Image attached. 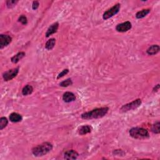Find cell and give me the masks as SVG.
<instances>
[{
	"mask_svg": "<svg viewBox=\"0 0 160 160\" xmlns=\"http://www.w3.org/2000/svg\"><path fill=\"white\" fill-rule=\"evenodd\" d=\"M109 110L108 107L99 108L93 109L92 111H88L81 115V118L84 120L98 119L104 117L106 115Z\"/></svg>",
	"mask_w": 160,
	"mask_h": 160,
	"instance_id": "cell-1",
	"label": "cell"
},
{
	"mask_svg": "<svg viewBox=\"0 0 160 160\" xmlns=\"http://www.w3.org/2000/svg\"><path fill=\"white\" fill-rule=\"evenodd\" d=\"M53 149V145L49 142H45L34 147L32 149V153L36 157H43Z\"/></svg>",
	"mask_w": 160,
	"mask_h": 160,
	"instance_id": "cell-2",
	"label": "cell"
},
{
	"mask_svg": "<svg viewBox=\"0 0 160 160\" xmlns=\"http://www.w3.org/2000/svg\"><path fill=\"white\" fill-rule=\"evenodd\" d=\"M129 135L134 139H146L150 137V134L148 130L143 128H133L129 130Z\"/></svg>",
	"mask_w": 160,
	"mask_h": 160,
	"instance_id": "cell-3",
	"label": "cell"
},
{
	"mask_svg": "<svg viewBox=\"0 0 160 160\" xmlns=\"http://www.w3.org/2000/svg\"><path fill=\"white\" fill-rule=\"evenodd\" d=\"M141 103L142 102L141 99H137L131 103L126 104L120 108V112L125 113L130 110H133V109H135L139 106H140Z\"/></svg>",
	"mask_w": 160,
	"mask_h": 160,
	"instance_id": "cell-4",
	"label": "cell"
},
{
	"mask_svg": "<svg viewBox=\"0 0 160 160\" xmlns=\"http://www.w3.org/2000/svg\"><path fill=\"white\" fill-rule=\"evenodd\" d=\"M120 8H121L120 4L117 3V4H116V5L113 6L112 8H111L110 9H109L106 11H105L103 15V19L106 20L109 18L113 17V16L116 15L120 11Z\"/></svg>",
	"mask_w": 160,
	"mask_h": 160,
	"instance_id": "cell-5",
	"label": "cell"
},
{
	"mask_svg": "<svg viewBox=\"0 0 160 160\" xmlns=\"http://www.w3.org/2000/svg\"><path fill=\"white\" fill-rule=\"evenodd\" d=\"M19 73V68H16L13 69L9 70L6 71L3 74V78L5 81H10V80L15 78Z\"/></svg>",
	"mask_w": 160,
	"mask_h": 160,
	"instance_id": "cell-6",
	"label": "cell"
},
{
	"mask_svg": "<svg viewBox=\"0 0 160 160\" xmlns=\"http://www.w3.org/2000/svg\"><path fill=\"white\" fill-rule=\"evenodd\" d=\"M12 41V38L8 35H0V49L9 45Z\"/></svg>",
	"mask_w": 160,
	"mask_h": 160,
	"instance_id": "cell-7",
	"label": "cell"
},
{
	"mask_svg": "<svg viewBox=\"0 0 160 160\" xmlns=\"http://www.w3.org/2000/svg\"><path fill=\"white\" fill-rule=\"evenodd\" d=\"M132 28L131 23L129 22H125L124 23H122L118 24L116 27V29L117 31L120 33H124L129 31L130 29Z\"/></svg>",
	"mask_w": 160,
	"mask_h": 160,
	"instance_id": "cell-8",
	"label": "cell"
},
{
	"mask_svg": "<svg viewBox=\"0 0 160 160\" xmlns=\"http://www.w3.org/2000/svg\"><path fill=\"white\" fill-rule=\"evenodd\" d=\"M58 28H59V23L58 22L52 24L51 26L48 28L47 31L46 33V37L48 38L51 35L56 33L58 29Z\"/></svg>",
	"mask_w": 160,
	"mask_h": 160,
	"instance_id": "cell-9",
	"label": "cell"
},
{
	"mask_svg": "<svg viewBox=\"0 0 160 160\" xmlns=\"http://www.w3.org/2000/svg\"><path fill=\"white\" fill-rule=\"evenodd\" d=\"M79 154L77 151L71 150L66 151L64 154V158L66 159H76L78 157Z\"/></svg>",
	"mask_w": 160,
	"mask_h": 160,
	"instance_id": "cell-10",
	"label": "cell"
},
{
	"mask_svg": "<svg viewBox=\"0 0 160 160\" xmlns=\"http://www.w3.org/2000/svg\"><path fill=\"white\" fill-rule=\"evenodd\" d=\"M63 99L66 103H70L74 102L76 99V96L73 93L66 92L63 96Z\"/></svg>",
	"mask_w": 160,
	"mask_h": 160,
	"instance_id": "cell-11",
	"label": "cell"
},
{
	"mask_svg": "<svg viewBox=\"0 0 160 160\" xmlns=\"http://www.w3.org/2000/svg\"><path fill=\"white\" fill-rule=\"evenodd\" d=\"M159 50H160V48L159 45H153L148 48V49H147L146 51V53L147 54H149V55H154V54L159 53Z\"/></svg>",
	"mask_w": 160,
	"mask_h": 160,
	"instance_id": "cell-12",
	"label": "cell"
},
{
	"mask_svg": "<svg viewBox=\"0 0 160 160\" xmlns=\"http://www.w3.org/2000/svg\"><path fill=\"white\" fill-rule=\"evenodd\" d=\"M92 128L89 125H84L81 126L78 129V133L81 135H85L88 133H90L91 132Z\"/></svg>",
	"mask_w": 160,
	"mask_h": 160,
	"instance_id": "cell-13",
	"label": "cell"
},
{
	"mask_svg": "<svg viewBox=\"0 0 160 160\" xmlns=\"http://www.w3.org/2000/svg\"><path fill=\"white\" fill-rule=\"evenodd\" d=\"M10 120L13 123H18L22 121L23 118L22 115L18 114L17 113H12L10 115Z\"/></svg>",
	"mask_w": 160,
	"mask_h": 160,
	"instance_id": "cell-14",
	"label": "cell"
},
{
	"mask_svg": "<svg viewBox=\"0 0 160 160\" xmlns=\"http://www.w3.org/2000/svg\"><path fill=\"white\" fill-rule=\"evenodd\" d=\"M25 56V53L24 52H19L15 55L14 56H13L11 59V62L13 63H18L22 58H24Z\"/></svg>",
	"mask_w": 160,
	"mask_h": 160,
	"instance_id": "cell-15",
	"label": "cell"
},
{
	"mask_svg": "<svg viewBox=\"0 0 160 160\" xmlns=\"http://www.w3.org/2000/svg\"><path fill=\"white\" fill-rule=\"evenodd\" d=\"M150 9H144L141 11H138L136 14V17L138 19H141L145 18L146 16L148 15L150 13Z\"/></svg>",
	"mask_w": 160,
	"mask_h": 160,
	"instance_id": "cell-16",
	"label": "cell"
},
{
	"mask_svg": "<svg viewBox=\"0 0 160 160\" xmlns=\"http://www.w3.org/2000/svg\"><path fill=\"white\" fill-rule=\"evenodd\" d=\"M33 91V88L32 86L27 85L25 86L22 90V94L24 96H27L29 95H31Z\"/></svg>",
	"mask_w": 160,
	"mask_h": 160,
	"instance_id": "cell-17",
	"label": "cell"
},
{
	"mask_svg": "<svg viewBox=\"0 0 160 160\" xmlns=\"http://www.w3.org/2000/svg\"><path fill=\"white\" fill-rule=\"evenodd\" d=\"M55 44H56V40L54 38H51L46 43L45 48L48 50H51L54 47Z\"/></svg>",
	"mask_w": 160,
	"mask_h": 160,
	"instance_id": "cell-18",
	"label": "cell"
},
{
	"mask_svg": "<svg viewBox=\"0 0 160 160\" xmlns=\"http://www.w3.org/2000/svg\"><path fill=\"white\" fill-rule=\"evenodd\" d=\"M8 124V120L6 117H1L0 118V129L3 130L5 128Z\"/></svg>",
	"mask_w": 160,
	"mask_h": 160,
	"instance_id": "cell-19",
	"label": "cell"
},
{
	"mask_svg": "<svg viewBox=\"0 0 160 160\" xmlns=\"http://www.w3.org/2000/svg\"><path fill=\"white\" fill-rule=\"evenodd\" d=\"M159 126H160V123L159 122H157V123H156L153 125L152 128H151V131L155 134H159L160 132Z\"/></svg>",
	"mask_w": 160,
	"mask_h": 160,
	"instance_id": "cell-20",
	"label": "cell"
},
{
	"mask_svg": "<svg viewBox=\"0 0 160 160\" xmlns=\"http://www.w3.org/2000/svg\"><path fill=\"white\" fill-rule=\"evenodd\" d=\"M73 85V82L71 79H67L65 81H63L60 83V85L62 87H68Z\"/></svg>",
	"mask_w": 160,
	"mask_h": 160,
	"instance_id": "cell-21",
	"label": "cell"
},
{
	"mask_svg": "<svg viewBox=\"0 0 160 160\" xmlns=\"http://www.w3.org/2000/svg\"><path fill=\"white\" fill-rule=\"evenodd\" d=\"M18 3V1H15V0H8L6 1V6L8 8H12L16 6V4Z\"/></svg>",
	"mask_w": 160,
	"mask_h": 160,
	"instance_id": "cell-22",
	"label": "cell"
},
{
	"mask_svg": "<svg viewBox=\"0 0 160 160\" xmlns=\"http://www.w3.org/2000/svg\"><path fill=\"white\" fill-rule=\"evenodd\" d=\"M18 21H19V22H20L21 23H22L24 25L28 23L27 18L25 16H24V15L21 16L19 18V19H18Z\"/></svg>",
	"mask_w": 160,
	"mask_h": 160,
	"instance_id": "cell-23",
	"label": "cell"
},
{
	"mask_svg": "<svg viewBox=\"0 0 160 160\" xmlns=\"http://www.w3.org/2000/svg\"><path fill=\"white\" fill-rule=\"evenodd\" d=\"M68 72H69V70H68V69H65V70H63V71H62V72H61L60 74H58V77H57V79H60V78L63 77L65 75H66V74H68Z\"/></svg>",
	"mask_w": 160,
	"mask_h": 160,
	"instance_id": "cell-24",
	"label": "cell"
},
{
	"mask_svg": "<svg viewBox=\"0 0 160 160\" xmlns=\"http://www.w3.org/2000/svg\"><path fill=\"white\" fill-rule=\"evenodd\" d=\"M39 5H40V3H39V2L38 1H33V4H32V8H33V10H37L38 8V7H39Z\"/></svg>",
	"mask_w": 160,
	"mask_h": 160,
	"instance_id": "cell-25",
	"label": "cell"
},
{
	"mask_svg": "<svg viewBox=\"0 0 160 160\" xmlns=\"http://www.w3.org/2000/svg\"><path fill=\"white\" fill-rule=\"evenodd\" d=\"M159 84H158V85H157V86H156L154 88H153V91L154 92H157L158 90H159Z\"/></svg>",
	"mask_w": 160,
	"mask_h": 160,
	"instance_id": "cell-26",
	"label": "cell"
}]
</instances>
